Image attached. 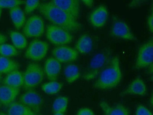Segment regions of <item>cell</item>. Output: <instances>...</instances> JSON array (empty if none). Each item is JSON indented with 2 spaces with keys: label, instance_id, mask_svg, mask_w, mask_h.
Returning <instances> with one entry per match:
<instances>
[{
  "label": "cell",
  "instance_id": "cell-1",
  "mask_svg": "<svg viewBox=\"0 0 153 115\" xmlns=\"http://www.w3.org/2000/svg\"><path fill=\"white\" fill-rule=\"evenodd\" d=\"M39 10L54 25L64 29L69 32H76L81 28V24L70 15L51 1L40 4Z\"/></svg>",
  "mask_w": 153,
  "mask_h": 115
},
{
  "label": "cell",
  "instance_id": "cell-2",
  "mask_svg": "<svg viewBox=\"0 0 153 115\" xmlns=\"http://www.w3.org/2000/svg\"><path fill=\"white\" fill-rule=\"evenodd\" d=\"M122 78L118 58L115 57L109 65L100 73L94 86L100 90H109L119 85Z\"/></svg>",
  "mask_w": 153,
  "mask_h": 115
},
{
  "label": "cell",
  "instance_id": "cell-3",
  "mask_svg": "<svg viewBox=\"0 0 153 115\" xmlns=\"http://www.w3.org/2000/svg\"><path fill=\"white\" fill-rule=\"evenodd\" d=\"M24 87L31 90L38 86L44 78V71L41 66L36 63L28 65L23 74Z\"/></svg>",
  "mask_w": 153,
  "mask_h": 115
},
{
  "label": "cell",
  "instance_id": "cell-4",
  "mask_svg": "<svg viewBox=\"0 0 153 115\" xmlns=\"http://www.w3.org/2000/svg\"><path fill=\"white\" fill-rule=\"evenodd\" d=\"M46 37L51 43L56 46H64L73 40L72 36L69 32L54 25L47 28Z\"/></svg>",
  "mask_w": 153,
  "mask_h": 115
},
{
  "label": "cell",
  "instance_id": "cell-5",
  "mask_svg": "<svg viewBox=\"0 0 153 115\" xmlns=\"http://www.w3.org/2000/svg\"><path fill=\"white\" fill-rule=\"evenodd\" d=\"M109 53L108 52H100L96 54L91 60L89 70L84 75L83 78L89 80L96 78L108 62Z\"/></svg>",
  "mask_w": 153,
  "mask_h": 115
},
{
  "label": "cell",
  "instance_id": "cell-6",
  "mask_svg": "<svg viewBox=\"0 0 153 115\" xmlns=\"http://www.w3.org/2000/svg\"><path fill=\"white\" fill-rule=\"evenodd\" d=\"M49 46L45 42L36 39L30 43L25 54L27 59L40 61L46 56Z\"/></svg>",
  "mask_w": 153,
  "mask_h": 115
},
{
  "label": "cell",
  "instance_id": "cell-7",
  "mask_svg": "<svg viewBox=\"0 0 153 115\" xmlns=\"http://www.w3.org/2000/svg\"><path fill=\"white\" fill-rule=\"evenodd\" d=\"M153 62V42L150 40L143 44L137 54L135 68H145L152 65Z\"/></svg>",
  "mask_w": 153,
  "mask_h": 115
},
{
  "label": "cell",
  "instance_id": "cell-8",
  "mask_svg": "<svg viewBox=\"0 0 153 115\" xmlns=\"http://www.w3.org/2000/svg\"><path fill=\"white\" fill-rule=\"evenodd\" d=\"M43 19L39 16L34 15L28 19L23 28L25 35L28 37H39L44 32Z\"/></svg>",
  "mask_w": 153,
  "mask_h": 115
},
{
  "label": "cell",
  "instance_id": "cell-9",
  "mask_svg": "<svg viewBox=\"0 0 153 115\" xmlns=\"http://www.w3.org/2000/svg\"><path fill=\"white\" fill-rule=\"evenodd\" d=\"M20 103L25 105L35 113L40 111L43 103L41 95L36 91L31 89L21 95L19 98Z\"/></svg>",
  "mask_w": 153,
  "mask_h": 115
},
{
  "label": "cell",
  "instance_id": "cell-10",
  "mask_svg": "<svg viewBox=\"0 0 153 115\" xmlns=\"http://www.w3.org/2000/svg\"><path fill=\"white\" fill-rule=\"evenodd\" d=\"M55 59L60 63L72 62L76 60L78 53L76 50L67 46H59L52 52Z\"/></svg>",
  "mask_w": 153,
  "mask_h": 115
},
{
  "label": "cell",
  "instance_id": "cell-11",
  "mask_svg": "<svg viewBox=\"0 0 153 115\" xmlns=\"http://www.w3.org/2000/svg\"><path fill=\"white\" fill-rule=\"evenodd\" d=\"M51 2L60 8L74 19H77L80 15V1L78 0H53Z\"/></svg>",
  "mask_w": 153,
  "mask_h": 115
},
{
  "label": "cell",
  "instance_id": "cell-12",
  "mask_svg": "<svg viewBox=\"0 0 153 115\" xmlns=\"http://www.w3.org/2000/svg\"><path fill=\"white\" fill-rule=\"evenodd\" d=\"M111 34L114 37L124 40H136L128 25L122 20H117L114 23L111 28Z\"/></svg>",
  "mask_w": 153,
  "mask_h": 115
},
{
  "label": "cell",
  "instance_id": "cell-13",
  "mask_svg": "<svg viewBox=\"0 0 153 115\" xmlns=\"http://www.w3.org/2000/svg\"><path fill=\"white\" fill-rule=\"evenodd\" d=\"M108 18V10L107 7L100 5L93 10L89 17V20L93 27L101 28L103 27Z\"/></svg>",
  "mask_w": 153,
  "mask_h": 115
},
{
  "label": "cell",
  "instance_id": "cell-14",
  "mask_svg": "<svg viewBox=\"0 0 153 115\" xmlns=\"http://www.w3.org/2000/svg\"><path fill=\"white\" fill-rule=\"evenodd\" d=\"M19 92V88L4 84L0 86V103L5 106H9L15 102Z\"/></svg>",
  "mask_w": 153,
  "mask_h": 115
},
{
  "label": "cell",
  "instance_id": "cell-15",
  "mask_svg": "<svg viewBox=\"0 0 153 115\" xmlns=\"http://www.w3.org/2000/svg\"><path fill=\"white\" fill-rule=\"evenodd\" d=\"M61 69V63L54 58H48L45 61V72L48 79L51 81L57 80Z\"/></svg>",
  "mask_w": 153,
  "mask_h": 115
},
{
  "label": "cell",
  "instance_id": "cell-16",
  "mask_svg": "<svg viewBox=\"0 0 153 115\" xmlns=\"http://www.w3.org/2000/svg\"><path fill=\"white\" fill-rule=\"evenodd\" d=\"M100 107L104 115H130L127 108L122 104L111 106L105 101H101Z\"/></svg>",
  "mask_w": 153,
  "mask_h": 115
},
{
  "label": "cell",
  "instance_id": "cell-17",
  "mask_svg": "<svg viewBox=\"0 0 153 115\" xmlns=\"http://www.w3.org/2000/svg\"><path fill=\"white\" fill-rule=\"evenodd\" d=\"M4 85L19 88L24 85V75L19 70H15L7 75L3 81Z\"/></svg>",
  "mask_w": 153,
  "mask_h": 115
},
{
  "label": "cell",
  "instance_id": "cell-18",
  "mask_svg": "<svg viewBox=\"0 0 153 115\" xmlns=\"http://www.w3.org/2000/svg\"><path fill=\"white\" fill-rule=\"evenodd\" d=\"M146 93V87L144 81L140 78L135 79L130 84L123 93L143 96Z\"/></svg>",
  "mask_w": 153,
  "mask_h": 115
},
{
  "label": "cell",
  "instance_id": "cell-19",
  "mask_svg": "<svg viewBox=\"0 0 153 115\" xmlns=\"http://www.w3.org/2000/svg\"><path fill=\"white\" fill-rule=\"evenodd\" d=\"M9 115H35L36 113L20 102H13L8 106Z\"/></svg>",
  "mask_w": 153,
  "mask_h": 115
},
{
  "label": "cell",
  "instance_id": "cell-20",
  "mask_svg": "<svg viewBox=\"0 0 153 115\" xmlns=\"http://www.w3.org/2000/svg\"><path fill=\"white\" fill-rule=\"evenodd\" d=\"M92 39L88 34H83L78 40L76 43V48L77 52L86 54L89 53L92 50Z\"/></svg>",
  "mask_w": 153,
  "mask_h": 115
},
{
  "label": "cell",
  "instance_id": "cell-21",
  "mask_svg": "<svg viewBox=\"0 0 153 115\" xmlns=\"http://www.w3.org/2000/svg\"><path fill=\"white\" fill-rule=\"evenodd\" d=\"M10 15L15 27L19 29L23 27L26 21L24 12L19 7H16L10 9Z\"/></svg>",
  "mask_w": 153,
  "mask_h": 115
},
{
  "label": "cell",
  "instance_id": "cell-22",
  "mask_svg": "<svg viewBox=\"0 0 153 115\" xmlns=\"http://www.w3.org/2000/svg\"><path fill=\"white\" fill-rule=\"evenodd\" d=\"M19 64L8 57L0 56V74H8L10 72L18 70Z\"/></svg>",
  "mask_w": 153,
  "mask_h": 115
},
{
  "label": "cell",
  "instance_id": "cell-23",
  "mask_svg": "<svg viewBox=\"0 0 153 115\" xmlns=\"http://www.w3.org/2000/svg\"><path fill=\"white\" fill-rule=\"evenodd\" d=\"M9 34L14 46L16 49L23 50L27 47V42L22 34L18 31H11Z\"/></svg>",
  "mask_w": 153,
  "mask_h": 115
},
{
  "label": "cell",
  "instance_id": "cell-24",
  "mask_svg": "<svg viewBox=\"0 0 153 115\" xmlns=\"http://www.w3.org/2000/svg\"><path fill=\"white\" fill-rule=\"evenodd\" d=\"M64 75L68 83H74L80 77L79 68L76 65H69L65 69Z\"/></svg>",
  "mask_w": 153,
  "mask_h": 115
},
{
  "label": "cell",
  "instance_id": "cell-25",
  "mask_svg": "<svg viewBox=\"0 0 153 115\" xmlns=\"http://www.w3.org/2000/svg\"><path fill=\"white\" fill-rule=\"evenodd\" d=\"M68 104V99L64 96L57 98L53 103L52 109L54 113H64Z\"/></svg>",
  "mask_w": 153,
  "mask_h": 115
},
{
  "label": "cell",
  "instance_id": "cell-26",
  "mask_svg": "<svg viewBox=\"0 0 153 115\" xmlns=\"http://www.w3.org/2000/svg\"><path fill=\"white\" fill-rule=\"evenodd\" d=\"M62 84L56 81H51L42 84V89L45 93L48 94H55L59 92L62 88Z\"/></svg>",
  "mask_w": 153,
  "mask_h": 115
},
{
  "label": "cell",
  "instance_id": "cell-27",
  "mask_svg": "<svg viewBox=\"0 0 153 115\" xmlns=\"http://www.w3.org/2000/svg\"><path fill=\"white\" fill-rule=\"evenodd\" d=\"M18 54V51L13 46L5 43L0 45V55L1 56L9 57L15 56Z\"/></svg>",
  "mask_w": 153,
  "mask_h": 115
},
{
  "label": "cell",
  "instance_id": "cell-28",
  "mask_svg": "<svg viewBox=\"0 0 153 115\" xmlns=\"http://www.w3.org/2000/svg\"><path fill=\"white\" fill-rule=\"evenodd\" d=\"M25 1L20 0H0V9L9 8L10 9L16 7H19L20 5L24 4Z\"/></svg>",
  "mask_w": 153,
  "mask_h": 115
},
{
  "label": "cell",
  "instance_id": "cell-29",
  "mask_svg": "<svg viewBox=\"0 0 153 115\" xmlns=\"http://www.w3.org/2000/svg\"><path fill=\"white\" fill-rule=\"evenodd\" d=\"M25 12L27 14H30L39 7L40 1L38 0H28L25 1Z\"/></svg>",
  "mask_w": 153,
  "mask_h": 115
},
{
  "label": "cell",
  "instance_id": "cell-30",
  "mask_svg": "<svg viewBox=\"0 0 153 115\" xmlns=\"http://www.w3.org/2000/svg\"><path fill=\"white\" fill-rule=\"evenodd\" d=\"M135 115H153L151 112L142 105H140L137 108Z\"/></svg>",
  "mask_w": 153,
  "mask_h": 115
},
{
  "label": "cell",
  "instance_id": "cell-31",
  "mask_svg": "<svg viewBox=\"0 0 153 115\" xmlns=\"http://www.w3.org/2000/svg\"><path fill=\"white\" fill-rule=\"evenodd\" d=\"M76 115H95L93 112L88 108H81L78 111Z\"/></svg>",
  "mask_w": 153,
  "mask_h": 115
},
{
  "label": "cell",
  "instance_id": "cell-32",
  "mask_svg": "<svg viewBox=\"0 0 153 115\" xmlns=\"http://www.w3.org/2000/svg\"><path fill=\"white\" fill-rule=\"evenodd\" d=\"M149 29L151 33L153 32V14L150 15L147 19Z\"/></svg>",
  "mask_w": 153,
  "mask_h": 115
},
{
  "label": "cell",
  "instance_id": "cell-33",
  "mask_svg": "<svg viewBox=\"0 0 153 115\" xmlns=\"http://www.w3.org/2000/svg\"><path fill=\"white\" fill-rule=\"evenodd\" d=\"M82 1L86 6L90 7V8L92 7V5H93V1H92V0H83Z\"/></svg>",
  "mask_w": 153,
  "mask_h": 115
},
{
  "label": "cell",
  "instance_id": "cell-34",
  "mask_svg": "<svg viewBox=\"0 0 153 115\" xmlns=\"http://www.w3.org/2000/svg\"><path fill=\"white\" fill-rule=\"evenodd\" d=\"M7 37L4 34H0V45L5 43L7 41Z\"/></svg>",
  "mask_w": 153,
  "mask_h": 115
},
{
  "label": "cell",
  "instance_id": "cell-35",
  "mask_svg": "<svg viewBox=\"0 0 153 115\" xmlns=\"http://www.w3.org/2000/svg\"><path fill=\"white\" fill-rule=\"evenodd\" d=\"M54 115H65L63 113H55Z\"/></svg>",
  "mask_w": 153,
  "mask_h": 115
},
{
  "label": "cell",
  "instance_id": "cell-36",
  "mask_svg": "<svg viewBox=\"0 0 153 115\" xmlns=\"http://www.w3.org/2000/svg\"><path fill=\"white\" fill-rule=\"evenodd\" d=\"M0 115H9L8 114H6V113H2V112H0Z\"/></svg>",
  "mask_w": 153,
  "mask_h": 115
},
{
  "label": "cell",
  "instance_id": "cell-37",
  "mask_svg": "<svg viewBox=\"0 0 153 115\" xmlns=\"http://www.w3.org/2000/svg\"><path fill=\"white\" fill-rule=\"evenodd\" d=\"M1 10L0 9V18H1Z\"/></svg>",
  "mask_w": 153,
  "mask_h": 115
},
{
  "label": "cell",
  "instance_id": "cell-38",
  "mask_svg": "<svg viewBox=\"0 0 153 115\" xmlns=\"http://www.w3.org/2000/svg\"><path fill=\"white\" fill-rule=\"evenodd\" d=\"M1 74H0V82H1Z\"/></svg>",
  "mask_w": 153,
  "mask_h": 115
},
{
  "label": "cell",
  "instance_id": "cell-39",
  "mask_svg": "<svg viewBox=\"0 0 153 115\" xmlns=\"http://www.w3.org/2000/svg\"><path fill=\"white\" fill-rule=\"evenodd\" d=\"M1 103H0V107H1Z\"/></svg>",
  "mask_w": 153,
  "mask_h": 115
},
{
  "label": "cell",
  "instance_id": "cell-40",
  "mask_svg": "<svg viewBox=\"0 0 153 115\" xmlns=\"http://www.w3.org/2000/svg\"></svg>",
  "mask_w": 153,
  "mask_h": 115
}]
</instances>
